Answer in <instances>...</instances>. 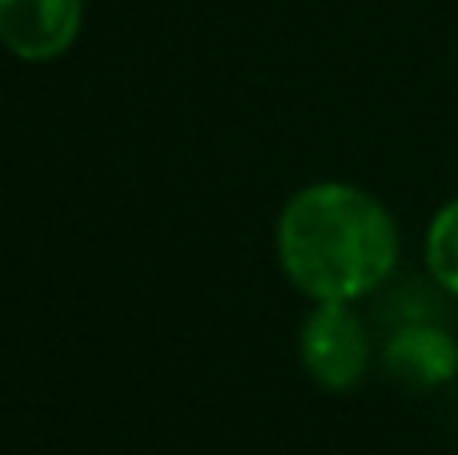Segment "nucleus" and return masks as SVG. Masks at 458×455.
<instances>
[{
	"label": "nucleus",
	"instance_id": "f257e3e1",
	"mask_svg": "<svg viewBox=\"0 0 458 455\" xmlns=\"http://www.w3.org/2000/svg\"><path fill=\"white\" fill-rule=\"evenodd\" d=\"M403 258L398 222L370 190L314 182L277 214V262L310 303H358L390 282Z\"/></svg>",
	"mask_w": 458,
	"mask_h": 455
},
{
	"label": "nucleus",
	"instance_id": "f03ea898",
	"mask_svg": "<svg viewBox=\"0 0 458 455\" xmlns=\"http://www.w3.org/2000/svg\"><path fill=\"white\" fill-rule=\"evenodd\" d=\"M301 371L322 391L350 395L370 371V335L354 303H314L298 339Z\"/></svg>",
	"mask_w": 458,
	"mask_h": 455
},
{
	"label": "nucleus",
	"instance_id": "7ed1b4c3",
	"mask_svg": "<svg viewBox=\"0 0 458 455\" xmlns=\"http://www.w3.org/2000/svg\"><path fill=\"white\" fill-rule=\"evenodd\" d=\"M85 29V0H0V45L29 64L64 56Z\"/></svg>",
	"mask_w": 458,
	"mask_h": 455
},
{
	"label": "nucleus",
	"instance_id": "39448f33",
	"mask_svg": "<svg viewBox=\"0 0 458 455\" xmlns=\"http://www.w3.org/2000/svg\"><path fill=\"white\" fill-rule=\"evenodd\" d=\"M422 258L443 295L458 298V198L435 210L427 226V242H422Z\"/></svg>",
	"mask_w": 458,
	"mask_h": 455
},
{
	"label": "nucleus",
	"instance_id": "20e7f679",
	"mask_svg": "<svg viewBox=\"0 0 458 455\" xmlns=\"http://www.w3.org/2000/svg\"><path fill=\"white\" fill-rule=\"evenodd\" d=\"M382 371L411 391H435L458 375V339L438 322H403L382 347Z\"/></svg>",
	"mask_w": 458,
	"mask_h": 455
}]
</instances>
